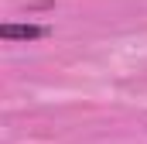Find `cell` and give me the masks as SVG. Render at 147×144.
Wrapping results in <instances>:
<instances>
[{"instance_id":"1","label":"cell","mask_w":147,"mask_h":144,"mask_svg":"<svg viewBox=\"0 0 147 144\" xmlns=\"http://www.w3.org/2000/svg\"><path fill=\"white\" fill-rule=\"evenodd\" d=\"M48 35V28L45 24H3L0 28V38H7V41H38V38Z\"/></svg>"}]
</instances>
